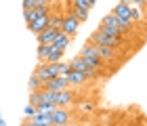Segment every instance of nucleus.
<instances>
[{
  "instance_id": "19",
  "label": "nucleus",
  "mask_w": 147,
  "mask_h": 126,
  "mask_svg": "<svg viewBox=\"0 0 147 126\" xmlns=\"http://www.w3.org/2000/svg\"><path fill=\"white\" fill-rule=\"evenodd\" d=\"M69 2L76 6V9H82V11H88V13H90V9H92V6L88 4V0H69Z\"/></svg>"
},
{
  "instance_id": "2",
  "label": "nucleus",
  "mask_w": 147,
  "mask_h": 126,
  "mask_svg": "<svg viewBox=\"0 0 147 126\" xmlns=\"http://www.w3.org/2000/svg\"><path fill=\"white\" fill-rule=\"evenodd\" d=\"M80 23L76 17H71V15H63V21H61V32L65 36H69V38H74V36H78V32H80Z\"/></svg>"
},
{
  "instance_id": "16",
  "label": "nucleus",
  "mask_w": 147,
  "mask_h": 126,
  "mask_svg": "<svg viewBox=\"0 0 147 126\" xmlns=\"http://www.w3.org/2000/svg\"><path fill=\"white\" fill-rule=\"evenodd\" d=\"M42 80L36 76V74H32L30 76V80H28V88H30V92H34V90H42Z\"/></svg>"
},
{
  "instance_id": "22",
  "label": "nucleus",
  "mask_w": 147,
  "mask_h": 126,
  "mask_svg": "<svg viewBox=\"0 0 147 126\" xmlns=\"http://www.w3.org/2000/svg\"><path fill=\"white\" fill-rule=\"evenodd\" d=\"M36 6V0H23V11H30Z\"/></svg>"
},
{
  "instance_id": "6",
  "label": "nucleus",
  "mask_w": 147,
  "mask_h": 126,
  "mask_svg": "<svg viewBox=\"0 0 147 126\" xmlns=\"http://www.w3.org/2000/svg\"><path fill=\"white\" fill-rule=\"evenodd\" d=\"M118 51L120 49H111V46H97V55L103 63H116L118 61Z\"/></svg>"
},
{
  "instance_id": "23",
  "label": "nucleus",
  "mask_w": 147,
  "mask_h": 126,
  "mask_svg": "<svg viewBox=\"0 0 147 126\" xmlns=\"http://www.w3.org/2000/svg\"><path fill=\"white\" fill-rule=\"evenodd\" d=\"M21 126H38L34 120H25V118H23V122H21Z\"/></svg>"
},
{
  "instance_id": "27",
  "label": "nucleus",
  "mask_w": 147,
  "mask_h": 126,
  "mask_svg": "<svg viewBox=\"0 0 147 126\" xmlns=\"http://www.w3.org/2000/svg\"><path fill=\"white\" fill-rule=\"evenodd\" d=\"M65 126H80V124H78V122H67Z\"/></svg>"
},
{
  "instance_id": "25",
  "label": "nucleus",
  "mask_w": 147,
  "mask_h": 126,
  "mask_svg": "<svg viewBox=\"0 0 147 126\" xmlns=\"http://www.w3.org/2000/svg\"><path fill=\"white\" fill-rule=\"evenodd\" d=\"M122 4H128V6H135V0H120Z\"/></svg>"
},
{
  "instance_id": "9",
  "label": "nucleus",
  "mask_w": 147,
  "mask_h": 126,
  "mask_svg": "<svg viewBox=\"0 0 147 126\" xmlns=\"http://www.w3.org/2000/svg\"><path fill=\"white\" fill-rule=\"evenodd\" d=\"M65 80L69 82L71 88H80V86H84L86 82H88V78H86L82 71H76V69H69V74L65 76Z\"/></svg>"
},
{
  "instance_id": "4",
  "label": "nucleus",
  "mask_w": 147,
  "mask_h": 126,
  "mask_svg": "<svg viewBox=\"0 0 147 126\" xmlns=\"http://www.w3.org/2000/svg\"><path fill=\"white\" fill-rule=\"evenodd\" d=\"M34 74L40 78L42 82H49L53 78H57V69H55V63H38Z\"/></svg>"
},
{
  "instance_id": "5",
  "label": "nucleus",
  "mask_w": 147,
  "mask_h": 126,
  "mask_svg": "<svg viewBox=\"0 0 147 126\" xmlns=\"http://www.w3.org/2000/svg\"><path fill=\"white\" fill-rule=\"evenodd\" d=\"M67 122H71V111L67 107H55L51 114V126H65Z\"/></svg>"
},
{
  "instance_id": "7",
  "label": "nucleus",
  "mask_w": 147,
  "mask_h": 126,
  "mask_svg": "<svg viewBox=\"0 0 147 126\" xmlns=\"http://www.w3.org/2000/svg\"><path fill=\"white\" fill-rule=\"evenodd\" d=\"M46 28H49V11L42 13V15H38V17H34V21L28 23V30L32 34H40V32L46 30Z\"/></svg>"
},
{
  "instance_id": "1",
  "label": "nucleus",
  "mask_w": 147,
  "mask_h": 126,
  "mask_svg": "<svg viewBox=\"0 0 147 126\" xmlns=\"http://www.w3.org/2000/svg\"><path fill=\"white\" fill-rule=\"evenodd\" d=\"M88 42L97 44V46H111V49H122V46L126 44V38H111V36H107V34H103V32L95 30V32L90 34Z\"/></svg>"
},
{
  "instance_id": "17",
  "label": "nucleus",
  "mask_w": 147,
  "mask_h": 126,
  "mask_svg": "<svg viewBox=\"0 0 147 126\" xmlns=\"http://www.w3.org/2000/svg\"><path fill=\"white\" fill-rule=\"evenodd\" d=\"M38 126H51V114H40V111H36V116L32 118Z\"/></svg>"
},
{
  "instance_id": "12",
  "label": "nucleus",
  "mask_w": 147,
  "mask_h": 126,
  "mask_svg": "<svg viewBox=\"0 0 147 126\" xmlns=\"http://www.w3.org/2000/svg\"><path fill=\"white\" fill-rule=\"evenodd\" d=\"M65 15H71V17H76L80 23H84L86 19H88V11H82V9H76V6H74L69 0H67V13H65Z\"/></svg>"
},
{
  "instance_id": "20",
  "label": "nucleus",
  "mask_w": 147,
  "mask_h": 126,
  "mask_svg": "<svg viewBox=\"0 0 147 126\" xmlns=\"http://www.w3.org/2000/svg\"><path fill=\"white\" fill-rule=\"evenodd\" d=\"M34 116H36V107H34L32 103H28V105L23 107V118H25V120H32Z\"/></svg>"
},
{
  "instance_id": "3",
  "label": "nucleus",
  "mask_w": 147,
  "mask_h": 126,
  "mask_svg": "<svg viewBox=\"0 0 147 126\" xmlns=\"http://www.w3.org/2000/svg\"><path fill=\"white\" fill-rule=\"evenodd\" d=\"M76 103V90L74 88H65L55 92V105L57 107H69V105Z\"/></svg>"
},
{
  "instance_id": "10",
  "label": "nucleus",
  "mask_w": 147,
  "mask_h": 126,
  "mask_svg": "<svg viewBox=\"0 0 147 126\" xmlns=\"http://www.w3.org/2000/svg\"><path fill=\"white\" fill-rule=\"evenodd\" d=\"M111 15H113V17H118V19H124V21H130V15H132V6L118 2V4L111 9Z\"/></svg>"
},
{
  "instance_id": "14",
  "label": "nucleus",
  "mask_w": 147,
  "mask_h": 126,
  "mask_svg": "<svg viewBox=\"0 0 147 126\" xmlns=\"http://www.w3.org/2000/svg\"><path fill=\"white\" fill-rule=\"evenodd\" d=\"M61 21H63L61 11H51V9H49V28L61 30Z\"/></svg>"
},
{
  "instance_id": "29",
  "label": "nucleus",
  "mask_w": 147,
  "mask_h": 126,
  "mask_svg": "<svg viewBox=\"0 0 147 126\" xmlns=\"http://www.w3.org/2000/svg\"><path fill=\"white\" fill-rule=\"evenodd\" d=\"M143 6H147V0H143Z\"/></svg>"
},
{
  "instance_id": "28",
  "label": "nucleus",
  "mask_w": 147,
  "mask_h": 126,
  "mask_svg": "<svg viewBox=\"0 0 147 126\" xmlns=\"http://www.w3.org/2000/svg\"><path fill=\"white\" fill-rule=\"evenodd\" d=\"M88 4H90V6H95V4H97V0H88Z\"/></svg>"
},
{
  "instance_id": "13",
  "label": "nucleus",
  "mask_w": 147,
  "mask_h": 126,
  "mask_svg": "<svg viewBox=\"0 0 147 126\" xmlns=\"http://www.w3.org/2000/svg\"><path fill=\"white\" fill-rule=\"evenodd\" d=\"M69 42H71V38H69V36H65L63 32H59L57 38L53 40V44H51V46H53V49H57V51H65V49L69 46Z\"/></svg>"
},
{
  "instance_id": "24",
  "label": "nucleus",
  "mask_w": 147,
  "mask_h": 126,
  "mask_svg": "<svg viewBox=\"0 0 147 126\" xmlns=\"http://www.w3.org/2000/svg\"><path fill=\"white\" fill-rule=\"evenodd\" d=\"M82 109L86 111V114H88V111H92V105H90V103H86V105H82Z\"/></svg>"
},
{
  "instance_id": "21",
  "label": "nucleus",
  "mask_w": 147,
  "mask_h": 126,
  "mask_svg": "<svg viewBox=\"0 0 147 126\" xmlns=\"http://www.w3.org/2000/svg\"><path fill=\"white\" fill-rule=\"evenodd\" d=\"M40 101H42V99H40V90L30 92V101H28V103H32V105L36 107V105H40Z\"/></svg>"
},
{
  "instance_id": "18",
  "label": "nucleus",
  "mask_w": 147,
  "mask_h": 126,
  "mask_svg": "<svg viewBox=\"0 0 147 126\" xmlns=\"http://www.w3.org/2000/svg\"><path fill=\"white\" fill-rule=\"evenodd\" d=\"M63 53L65 51H57V49H53L51 53H49V57H46V61L44 63H59L63 59Z\"/></svg>"
},
{
  "instance_id": "26",
  "label": "nucleus",
  "mask_w": 147,
  "mask_h": 126,
  "mask_svg": "<svg viewBox=\"0 0 147 126\" xmlns=\"http://www.w3.org/2000/svg\"><path fill=\"white\" fill-rule=\"evenodd\" d=\"M0 126H6V122H4V118H2V109H0Z\"/></svg>"
},
{
  "instance_id": "8",
  "label": "nucleus",
  "mask_w": 147,
  "mask_h": 126,
  "mask_svg": "<svg viewBox=\"0 0 147 126\" xmlns=\"http://www.w3.org/2000/svg\"><path fill=\"white\" fill-rule=\"evenodd\" d=\"M42 88H44V90H51V92H59V90L71 88V86H69V82L65 80V78H61V76H57V78H53V80H49V82H44V84H42Z\"/></svg>"
},
{
  "instance_id": "15",
  "label": "nucleus",
  "mask_w": 147,
  "mask_h": 126,
  "mask_svg": "<svg viewBox=\"0 0 147 126\" xmlns=\"http://www.w3.org/2000/svg\"><path fill=\"white\" fill-rule=\"evenodd\" d=\"M53 51L51 44H38V51H36V57H38V63H44L46 57H49V53Z\"/></svg>"
},
{
  "instance_id": "11",
  "label": "nucleus",
  "mask_w": 147,
  "mask_h": 126,
  "mask_svg": "<svg viewBox=\"0 0 147 126\" xmlns=\"http://www.w3.org/2000/svg\"><path fill=\"white\" fill-rule=\"evenodd\" d=\"M59 32H61V30H55V28H46V30H42L40 34H36L38 44H53V40L57 38Z\"/></svg>"
}]
</instances>
